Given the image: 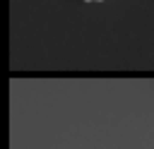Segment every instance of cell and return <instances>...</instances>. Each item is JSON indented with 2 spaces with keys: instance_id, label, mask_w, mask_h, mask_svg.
<instances>
[{
  "instance_id": "cell-1",
  "label": "cell",
  "mask_w": 154,
  "mask_h": 149,
  "mask_svg": "<svg viewBox=\"0 0 154 149\" xmlns=\"http://www.w3.org/2000/svg\"><path fill=\"white\" fill-rule=\"evenodd\" d=\"M85 2H101V0H85Z\"/></svg>"
}]
</instances>
